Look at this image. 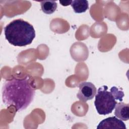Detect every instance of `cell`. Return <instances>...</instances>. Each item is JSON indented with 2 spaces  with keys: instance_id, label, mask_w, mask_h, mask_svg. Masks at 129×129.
Listing matches in <instances>:
<instances>
[{
  "instance_id": "obj_1",
  "label": "cell",
  "mask_w": 129,
  "mask_h": 129,
  "mask_svg": "<svg viewBox=\"0 0 129 129\" xmlns=\"http://www.w3.org/2000/svg\"><path fill=\"white\" fill-rule=\"evenodd\" d=\"M34 96L35 89L25 79L7 80L2 88L3 103L8 107L14 106L17 111L25 109L32 102Z\"/></svg>"
},
{
  "instance_id": "obj_2",
  "label": "cell",
  "mask_w": 129,
  "mask_h": 129,
  "mask_svg": "<svg viewBox=\"0 0 129 129\" xmlns=\"http://www.w3.org/2000/svg\"><path fill=\"white\" fill-rule=\"evenodd\" d=\"M6 39L12 45L25 46L30 44L35 37L33 26L22 19H16L9 23L4 29Z\"/></svg>"
},
{
  "instance_id": "obj_3",
  "label": "cell",
  "mask_w": 129,
  "mask_h": 129,
  "mask_svg": "<svg viewBox=\"0 0 129 129\" xmlns=\"http://www.w3.org/2000/svg\"><path fill=\"white\" fill-rule=\"evenodd\" d=\"M108 87L103 86L99 87L95 96L94 105L97 112L100 115L111 113L117 104L116 100L122 102L124 94L115 86L112 87L110 91H107Z\"/></svg>"
},
{
  "instance_id": "obj_4",
  "label": "cell",
  "mask_w": 129,
  "mask_h": 129,
  "mask_svg": "<svg viewBox=\"0 0 129 129\" xmlns=\"http://www.w3.org/2000/svg\"><path fill=\"white\" fill-rule=\"evenodd\" d=\"M79 90L77 94L78 98L83 102L92 99L97 92L95 85L89 82H83L79 84Z\"/></svg>"
},
{
  "instance_id": "obj_5",
  "label": "cell",
  "mask_w": 129,
  "mask_h": 129,
  "mask_svg": "<svg viewBox=\"0 0 129 129\" xmlns=\"http://www.w3.org/2000/svg\"><path fill=\"white\" fill-rule=\"evenodd\" d=\"M97 128L126 129V128L124 123L121 119H118L115 116H111L101 121L97 126Z\"/></svg>"
},
{
  "instance_id": "obj_6",
  "label": "cell",
  "mask_w": 129,
  "mask_h": 129,
  "mask_svg": "<svg viewBox=\"0 0 129 129\" xmlns=\"http://www.w3.org/2000/svg\"><path fill=\"white\" fill-rule=\"evenodd\" d=\"M114 108V115L116 117L124 121L128 120V104L119 102L117 103Z\"/></svg>"
},
{
  "instance_id": "obj_7",
  "label": "cell",
  "mask_w": 129,
  "mask_h": 129,
  "mask_svg": "<svg viewBox=\"0 0 129 129\" xmlns=\"http://www.w3.org/2000/svg\"><path fill=\"white\" fill-rule=\"evenodd\" d=\"M71 5L74 12L76 13H84L89 8L88 2L86 0L72 1Z\"/></svg>"
},
{
  "instance_id": "obj_8",
  "label": "cell",
  "mask_w": 129,
  "mask_h": 129,
  "mask_svg": "<svg viewBox=\"0 0 129 129\" xmlns=\"http://www.w3.org/2000/svg\"><path fill=\"white\" fill-rule=\"evenodd\" d=\"M40 4L43 12L48 15L53 13L57 7L56 2L52 1H44L41 2Z\"/></svg>"
},
{
  "instance_id": "obj_9",
  "label": "cell",
  "mask_w": 129,
  "mask_h": 129,
  "mask_svg": "<svg viewBox=\"0 0 129 129\" xmlns=\"http://www.w3.org/2000/svg\"><path fill=\"white\" fill-rule=\"evenodd\" d=\"M59 3L63 6H68L71 5L72 1H59Z\"/></svg>"
}]
</instances>
